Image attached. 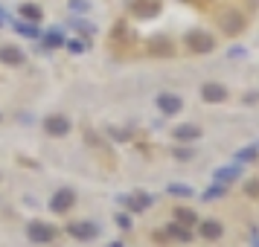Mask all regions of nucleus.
Returning <instances> with one entry per match:
<instances>
[{
    "instance_id": "10",
    "label": "nucleus",
    "mask_w": 259,
    "mask_h": 247,
    "mask_svg": "<svg viewBox=\"0 0 259 247\" xmlns=\"http://www.w3.org/2000/svg\"><path fill=\"white\" fill-rule=\"evenodd\" d=\"M0 61L9 64V67H21L26 61V56H24V50L12 47V44H3V47H0Z\"/></svg>"
},
{
    "instance_id": "13",
    "label": "nucleus",
    "mask_w": 259,
    "mask_h": 247,
    "mask_svg": "<svg viewBox=\"0 0 259 247\" xmlns=\"http://www.w3.org/2000/svg\"><path fill=\"white\" fill-rule=\"evenodd\" d=\"M172 137H175L178 142H192L201 137V128L198 125H178L175 131H172Z\"/></svg>"
},
{
    "instance_id": "16",
    "label": "nucleus",
    "mask_w": 259,
    "mask_h": 247,
    "mask_svg": "<svg viewBox=\"0 0 259 247\" xmlns=\"http://www.w3.org/2000/svg\"><path fill=\"white\" fill-rule=\"evenodd\" d=\"M212 177H215V180H219V183H230V180H236V177H239V166H227V169H215V172H212Z\"/></svg>"
},
{
    "instance_id": "12",
    "label": "nucleus",
    "mask_w": 259,
    "mask_h": 247,
    "mask_svg": "<svg viewBox=\"0 0 259 247\" xmlns=\"http://www.w3.org/2000/svg\"><path fill=\"white\" fill-rule=\"evenodd\" d=\"M166 238H175V241H189V238H192V233H189L187 224L172 221V224H166Z\"/></svg>"
},
{
    "instance_id": "5",
    "label": "nucleus",
    "mask_w": 259,
    "mask_h": 247,
    "mask_svg": "<svg viewBox=\"0 0 259 247\" xmlns=\"http://www.w3.org/2000/svg\"><path fill=\"white\" fill-rule=\"evenodd\" d=\"M67 233H70L76 241H91V238L99 235V224H94V221H73L70 227H67Z\"/></svg>"
},
{
    "instance_id": "19",
    "label": "nucleus",
    "mask_w": 259,
    "mask_h": 247,
    "mask_svg": "<svg viewBox=\"0 0 259 247\" xmlns=\"http://www.w3.org/2000/svg\"><path fill=\"white\" fill-rule=\"evenodd\" d=\"M152 53H154V56H172L175 50H172V44H169V41L157 38V41H152Z\"/></svg>"
},
{
    "instance_id": "6",
    "label": "nucleus",
    "mask_w": 259,
    "mask_h": 247,
    "mask_svg": "<svg viewBox=\"0 0 259 247\" xmlns=\"http://www.w3.org/2000/svg\"><path fill=\"white\" fill-rule=\"evenodd\" d=\"M44 131L50 137H67L70 134V119L61 117V114H53V117L44 119Z\"/></svg>"
},
{
    "instance_id": "14",
    "label": "nucleus",
    "mask_w": 259,
    "mask_h": 247,
    "mask_svg": "<svg viewBox=\"0 0 259 247\" xmlns=\"http://www.w3.org/2000/svg\"><path fill=\"white\" fill-rule=\"evenodd\" d=\"M198 233L207 238V241H215V238H222V233H224V227L219 221H201L198 224Z\"/></svg>"
},
{
    "instance_id": "24",
    "label": "nucleus",
    "mask_w": 259,
    "mask_h": 247,
    "mask_svg": "<svg viewBox=\"0 0 259 247\" xmlns=\"http://www.w3.org/2000/svg\"><path fill=\"white\" fill-rule=\"evenodd\" d=\"M67 50L70 53H84V44L82 41H67Z\"/></svg>"
},
{
    "instance_id": "27",
    "label": "nucleus",
    "mask_w": 259,
    "mask_h": 247,
    "mask_svg": "<svg viewBox=\"0 0 259 247\" xmlns=\"http://www.w3.org/2000/svg\"><path fill=\"white\" fill-rule=\"evenodd\" d=\"M117 224H119V227H125V230H128V227H131V218H128V215H117Z\"/></svg>"
},
{
    "instance_id": "22",
    "label": "nucleus",
    "mask_w": 259,
    "mask_h": 247,
    "mask_svg": "<svg viewBox=\"0 0 259 247\" xmlns=\"http://www.w3.org/2000/svg\"><path fill=\"white\" fill-rule=\"evenodd\" d=\"M18 32H21V35L35 38V35H38V26H35V24H18Z\"/></svg>"
},
{
    "instance_id": "25",
    "label": "nucleus",
    "mask_w": 259,
    "mask_h": 247,
    "mask_svg": "<svg viewBox=\"0 0 259 247\" xmlns=\"http://www.w3.org/2000/svg\"><path fill=\"white\" fill-rule=\"evenodd\" d=\"M247 195H250V198L259 195V180H250V183H247Z\"/></svg>"
},
{
    "instance_id": "9",
    "label": "nucleus",
    "mask_w": 259,
    "mask_h": 247,
    "mask_svg": "<svg viewBox=\"0 0 259 247\" xmlns=\"http://www.w3.org/2000/svg\"><path fill=\"white\" fill-rule=\"evenodd\" d=\"M160 12V0H134L131 3V15L134 18H154Z\"/></svg>"
},
{
    "instance_id": "7",
    "label": "nucleus",
    "mask_w": 259,
    "mask_h": 247,
    "mask_svg": "<svg viewBox=\"0 0 259 247\" xmlns=\"http://www.w3.org/2000/svg\"><path fill=\"white\" fill-rule=\"evenodd\" d=\"M227 87L224 84H215V82H207L204 87H201V99L204 102H210V105H219V102H224L227 99Z\"/></svg>"
},
{
    "instance_id": "26",
    "label": "nucleus",
    "mask_w": 259,
    "mask_h": 247,
    "mask_svg": "<svg viewBox=\"0 0 259 247\" xmlns=\"http://www.w3.org/2000/svg\"><path fill=\"white\" fill-rule=\"evenodd\" d=\"M175 157H178V160H189V157H192V152H189V149H178Z\"/></svg>"
},
{
    "instance_id": "3",
    "label": "nucleus",
    "mask_w": 259,
    "mask_h": 247,
    "mask_svg": "<svg viewBox=\"0 0 259 247\" xmlns=\"http://www.w3.org/2000/svg\"><path fill=\"white\" fill-rule=\"evenodd\" d=\"M219 24H222L224 35H239V32L245 29V15L236 12V9H224V12L219 15Z\"/></svg>"
},
{
    "instance_id": "8",
    "label": "nucleus",
    "mask_w": 259,
    "mask_h": 247,
    "mask_svg": "<svg viewBox=\"0 0 259 247\" xmlns=\"http://www.w3.org/2000/svg\"><path fill=\"white\" fill-rule=\"evenodd\" d=\"M157 108L163 111L166 117H175V114H181V108H184V99L175 93H160L157 96Z\"/></svg>"
},
{
    "instance_id": "18",
    "label": "nucleus",
    "mask_w": 259,
    "mask_h": 247,
    "mask_svg": "<svg viewBox=\"0 0 259 247\" xmlns=\"http://www.w3.org/2000/svg\"><path fill=\"white\" fill-rule=\"evenodd\" d=\"M259 157V145H247V149H239L236 152V163H250Z\"/></svg>"
},
{
    "instance_id": "15",
    "label": "nucleus",
    "mask_w": 259,
    "mask_h": 247,
    "mask_svg": "<svg viewBox=\"0 0 259 247\" xmlns=\"http://www.w3.org/2000/svg\"><path fill=\"white\" fill-rule=\"evenodd\" d=\"M21 15H24L29 24H41V18H44L41 6H35V3H24V6H21Z\"/></svg>"
},
{
    "instance_id": "4",
    "label": "nucleus",
    "mask_w": 259,
    "mask_h": 247,
    "mask_svg": "<svg viewBox=\"0 0 259 247\" xmlns=\"http://www.w3.org/2000/svg\"><path fill=\"white\" fill-rule=\"evenodd\" d=\"M26 235H29V241H35V244H50V241L56 238V227H53V224H44V221H32L26 227Z\"/></svg>"
},
{
    "instance_id": "28",
    "label": "nucleus",
    "mask_w": 259,
    "mask_h": 247,
    "mask_svg": "<svg viewBox=\"0 0 259 247\" xmlns=\"http://www.w3.org/2000/svg\"><path fill=\"white\" fill-rule=\"evenodd\" d=\"M108 247H122V241H111V244H108Z\"/></svg>"
},
{
    "instance_id": "29",
    "label": "nucleus",
    "mask_w": 259,
    "mask_h": 247,
    "mask_svg": "<svg viewBox=\"0 0 259 247\" xmlns=\"http://www.w3.org/2000/svg\"><path fill=\"white\" fill-rule=\"evenodd\" d=\"M3 24H6V15L0 12V26H3Z\"/></svg>"
},
{
    "instance_id": "20",
    "label": "nucleus",
    "mask_w": 259,
    "mask_h": 247,
    "mask_svg": "<svg viewBox=\"0 0 259 247\" xmlns=\"http://www.w3.org/2000/svg\"><path fill=\"white\" fill-rule=\"evenodd\" d=\"M44 44H47V47H61V44H64V38H61V32H59V29H53V32H47V38H44Z\"/></svg>"
},
{
    "instance_id": "11",
    "label": "nucleus",
    "mask_w": 259,
    "mask_h": 247,
    "mask_svg": "<svg viewBox=\"0 0 259 247\" xmlns=\"http://www.w3.org/2000/svg\"><path fill=\"white\" fill-rule=\"evenodd\" d=\"M122 204H125V210L128 212H146L149 207H152V195H146V192H134V195H128Z\"/></svg>"
},
{
    "instance_id": "21",
    "label": "nucleus",
    "mask_w": 259,
    "mask_h": 247,
    "mask_svg": "<svg viewBox=\"0 0 259 247\" xmlns=\"http://www.w3.org/2000/svg\"><path fill=\"white\" fill-rule=\"evenodd\" d=\"M169 192H172V195H181V198H189V195H192V186H184V183H172V186H169Z\"/></svg>"
},
{
    "instance_id": "17",
    "label": "nucleus",
    "mask_w": 259,
    "mask_h": 247,
    "mask_svg": "<svg viewBox=\"0 0 259 247\" xmlns=\"http://www.w3.org/2000/svg\"><path fill=\"white\" fill-rule=\"evenodd\" d=\"M175 221L187 224V227H192V224H198V215H195V210H187V207H175Z\"/></svg>"
},
{
    "instance_id": "1",
    "label": "nucleus",
    "mask_w": 259,
    "mask_h": 247,
    "mask_svg": "<svg viewBox=\"0 0 259 247\" xmlns=\"http://www.w3.org/2000/svg\"><path fill=\"white\" fill-rule=\"evenodd\" d=\"M184 44H187L192 53H212V50H215V38H212L210 32H204V29H192V32H187Z\"/></svg>"
},
{
    "instance_id": "2",
    "label": "nucleus",
    "mask_w": 259,
    "mask_h": 247,
    "mask_svg": "<svg viewBox=\"0 0 259 247\" xmlns=\"http://www.w3.org/2000/svg\"><path fill=\"white\" fill-rule=\"evenodd\" d=\"M73 207H76V192H73L70 186H61L56 189V195L50 198V210L59 212V215H64V212H70Z\"/></svg>"
},
{
    "instance_id": "23",
    "label": "nucleus",
    "mask_w": 259,
    "mask_h": 247,
    "mask_svg": "<svg viewBox=\"0 0 259 247\" xmlns=\"http://www.w3.org/2000/svg\"><path fill=\"white\" fill-rule=\"evenodd\" d=\"M219 195H224V183H215V186H210L207 192H204V198H207V201L219 198Z\"/></svg>"
}]
</instances>
